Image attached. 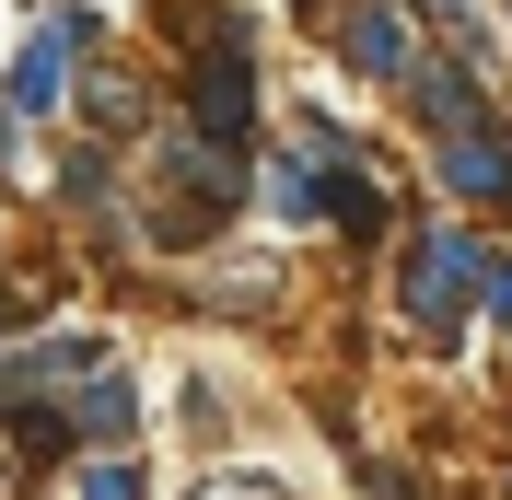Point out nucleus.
<instances>
[{"label":"nucleus","instance_id":"1","mask_svg":"<svg viewBox=\"0 0 512 500\" xmlns=\"http://www.w3.org/2000/svg\"><path fill=\"white\" fill-rule=\"evenodd\" d=\"M233 210H245V163H233V140L187 128V140L163 152V210L140 221V233H152V245H210Z\"/></svg>","mask_w":512,"mask_h":500},{"label":"nucleus","instance_id":"2","mask_svg":"<svg viewBox=\"0 0 512 500\" xmlns=\"http://www.w3.org/2000/svg\"><path fill=\"white\" fill-rule=\"evenodd\" d=\"M396 291H408V314L431 326V338H454V314L489 303V245L478 233H419L408 268H396Z\"/></svg>","mask_w":512,"mask_h":500},{"label":"nucleus","instance_id":"3","mask_svg":"<svg viewBox=\"0 0 512 500\" xmlns=\"http://www.w3.org/2000/svg\"><path fill=\"white\" fill-rule=\"evenodd\" d=\"M338 59H350L361 82H408V70H419L408 0H350V12H338Z\"/></svg>","mask_w":512,"mask_h":500},{"label":"nucleus","instance_id":"4","mask_svg":"<svg viewBox=\"0 0 512 500\" xmlns=\"http://www.w3.org/2000/svg\"><path fill=\"white\" fill-rule=\"evenodd\" d=\"M82 373H105V338H35V349H0V407H35V396H59L70 407V384Z\"/></svg>","mask_w":512,"mask_h":500},{"label":"nucleus","instance_id":"5","mask_svg":"<svg viewBox=\"0 0 512 500\" xmlns=\"http://www.w3.org/2000/svg\"><path fill=\"white\" fill-rule=\"evenodd\" d=\"M187 128H210V140H245V128H256V70H245V47H198V70H187Z\"/></svg>","mask_w":512,"mask_h":500},{"label":"nucleus","instance_id":"6","mask_svg":"<svg viewBox=\"0 0 512 500\" xmlns=\"http://www.w3.org/2000/svg\"><path fill=\"white\" fill-rule=\"evenodd\" d=\"M408 117L431 128V140H466V128L489 117V94H478V59H419V70H408Z\"/></svg>","mask_w":512,"mask_h":500},{"label":"nucleus","instance_id":"7","mask_svg":"<svg viewBox=\"0 0 512 500\" xmlns=\"http://www.w3.org/2000/svg\"><path fill=\"white\" fill-rule=\"evenodd\" d=\"M70 59H82V47H70L59 24H35L24 47H12V70H0V117H59V82H70Z\"/></svg>","mask_w":512,"mask_h":500},{"label":"nucleus","instance_id":"8","mask_svg":"<svg viewBox=\"0 0 512 500\" xmlns=\"http://www.w3.org/2000/svg\"><path fill=\"white\" fill-rule=\"evenodd\" d=\"M443 198H489V210L512 198V140H501V128H466V140H443Z\"/></svg>","mask_w":512,"mask_h":500},{"label":"nucleus","instance_id":"9","mask_svg":"<svg viewBox=\"0 0 512 500\" xmlns=\"http://www.w3.org/2000/svg\"><path fill=\"white\" fill-rule=\"evenodd\" d=\"M70 419H82V442H128V419H140V384L105 361V373H82V384H70Z\"/></svg>","mask_w":512,"mask_h":500},{"label":"nucleus","instance_id":"10","mask_svg":"<svg viewBox=\"0 0 512 500\" xmlns=\"http://www.w3.org/2000/svg\"><path fill=\"white\" fill-rule=\"evenodd\" d=\"M82 128H94V140H140V128H152V94H140L128 70H94V82H82Z\"/></svg>","mask_w":512,"mask_h":500},{"label":"nucleus","instance_id":"11","mask_svg":"<svg viewBox=\"0 0 512 500\" xmlns=\"http://www.w3.org/2000/svg\"><path fill=\"white\" fill-rule=\"evenodd\" d=\"M70 500H152V489H140V466H128V442H94V454L70 466Z\"/></svg>","mask_w":512,"mask_h":500},{"label":"nucleus","instance_id":"12","mask_svg":"<svg viewBox=\"0 0 512 500\" xmlns=\"http://www.w3.org/2000/svg\"><path fill=\"white\" fill-rule=\"evenodd\" d=\"M59 187H70V210H117V175H105V140H70V163H59Z\"/></svg>","mask_w":512,"mask_h":500},{"label":"nucleus","instance_id":"13","mask_svg":"<svg viewBox=\"0 0 512 500\" xmlns=\"http://www.w3.org/2000/svg\"><path fill=\"white\" fill-rule=\"evenodd\" d=\"M47 24H59L70 47H82V59H94V35H105V12H94V0H59V12H47Z\"/></svg>","mask_w":512,"mask_h":500},{"label":"nucleus","instance_id":"14","mask_svg":"<svg viewBox=\"0 0 512 500\" xmlns=\"http://www.w3.org/2000/svg\"><path fill=\"white\" fill-rule=\"evenodd\" d=\"M431 12H443V35H454V47H466V59H478V47H489V24H478V0H431Z\"/></svg>","mask_w":512,"mask_h":500},{"label":"nucleus","instance_id":"15","mask_svg":"<svg viewBox=\"0 0 512 500\" xmlns=\"http://www.w3.org/2000/svg\"><path fill=\"white\" fill-rule=\"evenodd\" d=\"M198 500H291V489H280V477H256V466H245L233 489H198Z\"/></svg>","mask_w":512,"mask_h":500},{"label":"nucleus","instance_id":"16","mask_svg":"<svg viewBox=\"0 0 512 500\" xmlns=\"http://www.w3.org/2000/svg\"><path fill=\"white\" fill-rule=\"evenodd\" d=\"M489 326H512V256H489Z\"/></svg>","mask_w":512,"mask_h":500},{"label":"nucleus","instance_id":"17","mask_svg":"<svg viewBox=\"0 0 512 500\" xmlns=\"http://www.w3.org/2000/svg\"><path fill=\"white\" fill-rule=\"evenodd\" d=\"M0 314H12V291H0Z\"/></svg>","mask_w":512,"mask_h":500}]
</instances>
